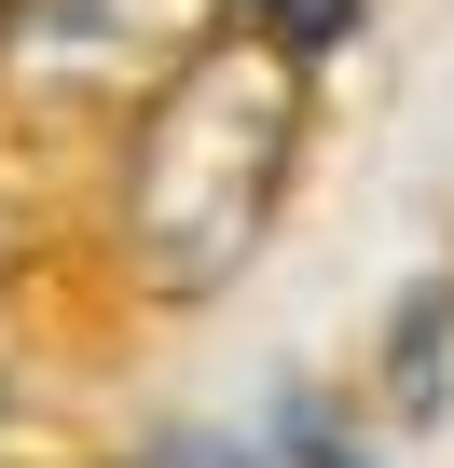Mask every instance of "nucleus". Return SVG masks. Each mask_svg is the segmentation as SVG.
<instances>
[{
  "instance_id": "1",
  "label": "nucleus",
  "mask_w": 454,
  "mask_h": 468,
  "mask_svg": "<svg viewBox=\"0 0 454 468\" xmlns=\"http://www.w3.org/2000/svg\"><path fill=\"white\" fill-rule=\"evenodd\" d=\"M303 152V56L220 28L193 42L152 97H138V152H124V262L165 303H206L262 262L276 193Z\"/></svg>"
},
{
  "instance_id": "2",
  "label": "nucleus",
  "mask_w": 454,
  "mask_h": 468,
  "mask_svg": "<svg viewBox=\"0 0 454 468\" xmlns=\"http://www.w3.org/2000/svg\"><path fill=\"white\" fill-rule=\"evenodd\" d=\"M193 42H220V0H0V97L111 111L152 97Z\"/></svg>"
},
{
  "instance_id": "3",
  "label": "nucleus",
  "mask_w": 454,
  "mask_h": 468,
  "mask_svg": "<svg viewBox=\"0 0 454 468\" xmlns=\"http://www.w3.org/2000/svg\"><path fill=\"white\" fill-rule=\"evenodd\" d=\"M248 15V42H276V56H331L344 28H358V0H235Z\"/></svg>"
},
{
  "instance_id": "4",
  "label": "nucleus",
  "mask_w": 454,
  "mask_h": 468,
  "mask_svg": "<svg viewBox=\"0 0 454 468\" xmlns=\"http://www.w3.org/2000/svg\"><path fill=\"white\" fill-rule=\"evenodd\" d=\"M440 317H454V290H413V331L385 345V372H399V399H413V413L440 399Z\"/></svg>"
}]
</instances>
